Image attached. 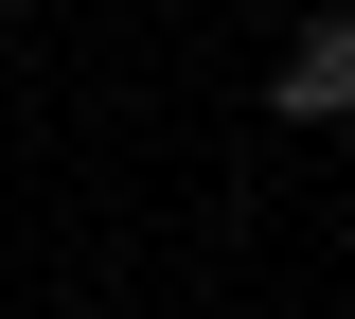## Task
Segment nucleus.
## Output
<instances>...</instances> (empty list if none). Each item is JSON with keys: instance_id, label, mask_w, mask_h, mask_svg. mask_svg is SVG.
<instances>
[{"instance_id": "f257e3e1", "label": "nucleus", "mask_w": 355, "mask_h": 319, "mask_svg": "<svg viewBox=\"0 0 355 319\" xmlns=\"http://www.w3.org/2000/svg\"><path fill=\"white\" fill-rule=\"evenodd\" d=\"M266 107H284V125H338V107H355V18H302L284 71H266Z\"/></svg>"}, {"instance_id": "f03ea898", "label": "nucleus", "mask_w": 355, "mask_h": 319, "mask_svg": "<svg viewBox=\"0 0 355 319\" xmlns=\"http://www.w3.org/2000/svg\"><path fill=\"white\" fill-rule=\"evenodd\" d=\"M0 18H18V0H0Z\"/></svg>"}]
</instances>
